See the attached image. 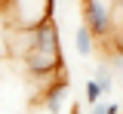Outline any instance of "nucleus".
I'll use <instances>...</instances> for the list:
<instances>
[{
    "label": "nucleus",
    "instance_id": "nucleus-8",
    "mask_svg": "<svg viewBox=\"0 0 123 114\" xmlns=\"http://www.w3.org/2000/svg\"><path fill=\"white\" fill-rule=\"evenodd\" d=\"M89 114H120V108H117L114 102H111V105H102V102H95V105L89 108Z\"/></svg>",
    "mask_w": 123,
    "mask_h": 114
},
{
    "label": "nucleus",
    "instance_id": "nucleus-7",
    "mask_svg": "<svg viewBox=\"0 0 123 114\" xmlns=\"http://www.w3.org/2000/svg\"><path fill=\"white\" fill-rule=\"evenodd\" d=\"M9 52V28H6V22L0 16V56H6Z\"/></svg>",
    "mask_w": 123,
    "mask_h": 114
},
{
    "label": "nucleus",
    "instance_id": "nucleus-1",
    "mask_svg": "<svg viewBox=\"0 0 123 114\" xmlns=\"http://www.w3.org/2000/svg\"><path fill=\"white\" fill-rule=\"evenodd\" d=\"M114 9L117 0H83V22L92 28L95 37H108L114 28Z\"/></svg>",
    "mask_w": 123,
    "mask_h": 114
},
{
    "label": "nucleus",
    "instance_id": "nucleus-10",
    "mask_svg": "<svg viewBox=\"0 0 123 114\" xmlns=\"http://www.w3.org/2000/svg\"><path fill=\"white\" fill-rule=\"evenodd\" d=\"M0 3H6V0H0Z\"/></svg>",
    "mask_w": 123,
    "mask_h": 114
},
{
    "label": "nucleus",
    "instance_id": "nucleus-5",
    "mask_svg": "<svg viewBox=\"0 0 123 114\" xmlns=\"http://www.w3.org/2000/svg\"><path fill=\"white\" fill-rule=\"evenodd\" d=\"M102 93H105V89H102V83L95 80V77H92V80H86V102H89V105H95Z\"/></svg>",
    "mask_w": 123,
    "mask_h": 114
},
{
    "label": "nucleus",
    "instance_id": "nucleus-4",
    "mask_svg": "<svg viewBox=\"0 0 123 114\" xmlns=\"http://www.w3.org/2000/svg\"><path fill=\"white\" fill-rule=\"evenodd\" d=\"M92 40H95V34H92V28L83 22V25L74 31V46H77V52H80V56H89V52H92Z\"/></svg>",
    "mask_w": 123,
    "mask_h": 114
},
{
    "label": "nucleus",
    "instance_id": "nucleus-9",
    "mask_svg": "<svg viewBox=\"0 0 123 114\" xmlns=\"http://www.w3.org/2000/svg\"><path fill=\"white\" fill-rule=\"evenodd\" d=\"M117 6H120V9H123V0H117Z\"/></svg>",
    "mask_w": 123,
    "mask_h": 114
},
{
    "label": "nucleus",
    "instance_id": "nucleus-3",
    "mask_svg": "<svg viewBox=\"0 0 123 114\" xmlns=\"http://www.w3.org/2000/svg\"><path fill=\"white\" fill-rule=\"evenodd\" d=\"M65 99H68V86H65V83L52 86V89L46 93V99H43L46 111H49V114H62V105H65Z\"/></svg>",
    "mask_w": 123,
    "mask_h": 114
},
{
    "label": "nucleus",
    "instance_id": "nucleus-2",
    "mask_svg": "<svg viewBox=\"0 0 123 114\" xmlns=\"http://www.w3.org/2000/svg\"><path fill=\"white\" fill-rule=\"evenodd\" d=\"M6 3L12 13L9 25H15V28H31L52 16V0H6Z\"/></svg>",
    "mask_w": 123,
    "mask_h": 114
},
{
    "label": "nucleus",
    "instance_id": "nucleus-6",
    "mask_svg": "<svg viewBox=\"0 0 123 114\" xmlns=\"http://www.w3.org/2000/svg\"><path fill=\"white\" fill-rule=\"evenodd\" d=\"M95 80L102 83V89H105V93H111V86H114V77H111V68H98V71H95Z\"/></svg>",
    "mask_w": 123,
    "mask_h": 114
}]
</instances>
